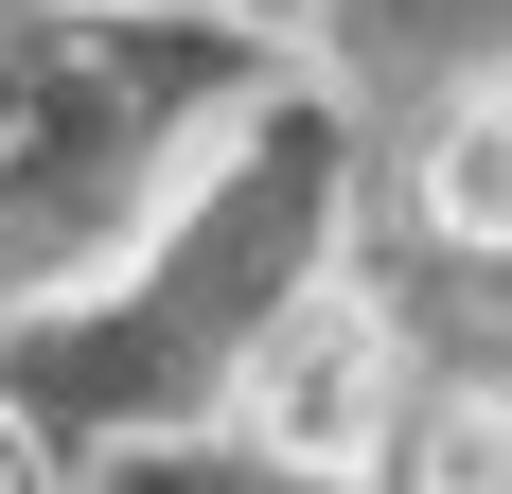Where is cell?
<instances>
[{
  "mask_svg": "<svg viewBox=\"0 0 512 494\" xmlns=\"http://www.w3.org/2000/svg\"><path fill=\"white\" fill-rule=\"evenodd\" d=\"M318 247H336V124L265 106L248 142H212L177 177V212L142 230L124 300L0 336V406H36V424H71V406L89 424H124V406H230L248 353L318 300Z\"/></svg>",
  "mask_w": 512,
  "mask_h": 494,
  "instance_id": "cell-1",
  "label": "cell"
},
{
  "mask_svg": "<svg viewBox=\"0 0 512 494\" xmlns=\"http://www.w3.org/2000/svg\"><path fill=\"white\" fill-rule=\"evenodd\" d=\"M407 424H424V389H407V318H389L371 283H318L301 318L248 353V389H230L248 477H301V494H354L371 459L407 477Z\"/></svg>",
  "mask_w": 512,
  "mask_h": 494,
  "instance_id": "cell-2",
  "label": "cell"
},
{
  "mask_svg": "<svg viewBox=\"0 0 512 494\" xmlns=\"http://www.w3.org/2000/svg\"><path fill=\"white\" fill-rule=\"evenodd\" d=\"M407 212H424V247L512 265V71H460V89H442V124H424V159H407Z\"/></svg>",
  "mask_w": 512,
  "mask_h": 494,
  "instance_id": "cell-3",
  "label": "cell"
},
{
  "mask_svg": "<svg viewBox=\"0 0 512 494\" xmlns=\"http://www.w3.org/2000/svg\"><path fill=\"white\" fill-rule=\"evenodd\" d=\"M407 494H512V371L424 389V424H407Z\"/></svg>",
  "mask_w": 512,
  "mask_h": 494,
  "instance_id": "cell-4",
  "label": "cell"
},
{
  "mask_svg": "<svg viewBox=\"0 0 512 494\" xmlns=\"http://www.w3.org/2000/svg\"><path fill=\"white\" fill-rule=\"evenodd\" d=\"M0 494H53V424L36 406H0Z\"/></svg>",
  "mask_w": 512,
  "mask_h": 494,
  "instance_id": "cell-5",
  "label": "cell"
}]
</instances>
